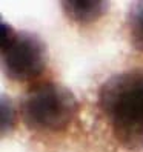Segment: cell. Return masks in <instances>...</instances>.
Wrapping results in <instances>:
<instances>
[{"label": "cell", "mask_w": 143, "mask_h": 152, "mask_svg": "<svg viewBox=\"0 0 143 152\" xmlns=\"http://www.w3.org/2000/svg\"><path fill=\"white\" fill-rule=\"evenodd\" d=\"M80 104L65 85L42 80L29 86L20 102L19 114L26 129L39 135H57L74 123Z\"/></svg>", "instance_id": "2"}, {"label": "cell", "mask_w": 143, "mask_h": 152, "mask_svg": "<svg viewBox=\"0 0 143 152\" xmlns=\"http://www.w3.org/2000/svg\"><path fill=\"white\" fill-rule=\"evenodd\" d=\"M97 111L119 146L143 152V68L112 74L97 91Z\"/></svg>", "instance_id": "1"}, {"label": "cell", "mask_w": 143, "mask_h": 152, "mask_svg": "<svg viewBox=\"0 0 143 152\" xmlns=\"http://www.w3.org/2000/svg\"><path fill=\"white\" fill-rule=\"evenodd\" d=\"M66 19L77 25H91L99 22L109 10V2L103 0H66L60 2Z\"/></svg>", "instance_id": "4"}, {"label": "cell", "mask_w": 143, "mask_h": 152, "mask_svg": "<svg viewBox=\"0 0 143 152\" xmlns=\"http://www.w3.org/2000/svg\"><path fill=\"white\" fill-rule=\"evenodd\" d=\"M125 29L131 46L143 52V2H134L125 17Z\"/></svg>", "instance_id": "5"}, {"label": "cell", "mask_w": 143, "mask_h": 152, "mask_svg": "<svg viewBox=\"0 0 143 152\" xmlns=\"http://www.w3.org/2000/svg\"><path fill=\"white\" fill-rule=\"evenodd\" d=\"M2 32V71L14 83L42 82L40 77L48 68V48L35 32L17 31L10 23H0Z\"/></svg>", "instance_id": "3"}, {"label": "cell", "mask_w": 143, "mask_h": 152, "mask_svg": "<svg viewBox=\"0 0 143 152\" xmlns=\"http://www.w3.org/2000/svg\"><path fill=\"white\" fill-rule=\"evenodd\" d=\"M19 112H17L12 100L6 95H2V135L6 137L14 131Z\"/></svg>", "instance_id": "6"}]
</instances>
